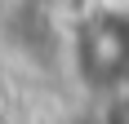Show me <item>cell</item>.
<instances>
[{
  "mask_svg": "<svg viewBox=\"0 0 129 124\" xmlns=\"http://www.w3.org/2000/svg\"><path fill=\"white\" fill-rule=\"evenodd\" d=\"M71 62L85 89L116 93L129 84V9L103 5L85 13L71 31Z\"/></svg>",
  "mask_w": 129,
  "mask_h": 124,
  "instance_id": "6da1fadb",
  "label": "cell"
}]
</instances>
